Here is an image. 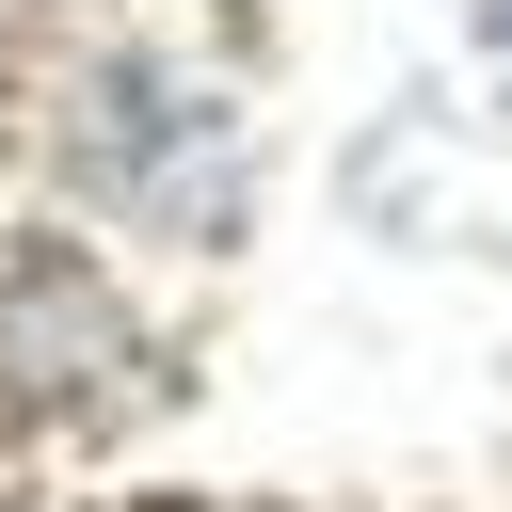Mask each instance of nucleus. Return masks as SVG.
I'll return each instance as SVG.
<instances>
[{
  "instance_id": "1",
  "label": "nucleus",
  "mask_w": 512,
  "mask_h": 512,
  "mask_svg": "<svg viewBox=\"0 0 512 512\" xmlns=\"http://www.w3.org/2000/svg\"><path fill=\"white\" fill-rule=\"evenodd\" d=\"M64 176H80L96 208H128V224H240V144H224V112H208L192 80L128 64V48L80 80V112H64Z\"/></svg>"
}]
</instances>
